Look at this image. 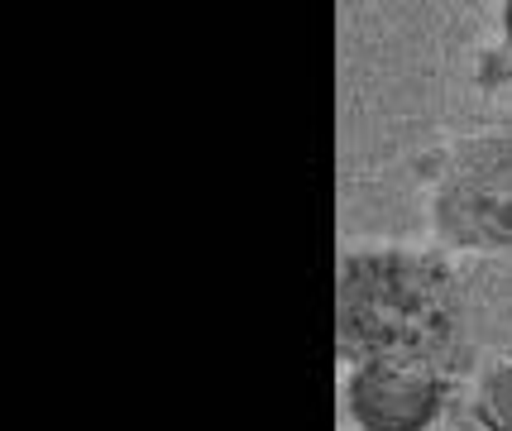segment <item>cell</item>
I'll use <instances>...</instances> for the list:
<instances>
[{"label": "cell", "mask_w": 512, "mask_h": 431, "mask_svg": "<svg viewBox=\"0 0 512 431\" xmlns=\"http://www.w3.org/2000/svg\"><path fill=\"white\" fill-rule=\"evenodd\" d=\"M503 34H508V44H512V0L503 5Z\"/></svg>", "instance_id": "cell-5"}, {"label": "cell", "mask_w": 512, "mask_h": 431, "mask_svg": "<svg viewBox=\"0 0 512 431\" xmlns=\"http://www.w3.org/2000/svg\"><path fill=\"white\" fill-rule=\"evenodd\" d=\"M335 355L350 364H407L460 374L469 364V317L455 273L431 254L350 250L340 254Z\"/></svg>", "instance_id": "cell-1"}, {"label": "cell", "mask_w": 512, "mask_h": 431, "mask_svg": "<svg viewBox=\"0 0 512 431\" xmlns=\"http://www.w3.org/2000/svg\"><path fill=\"white\" fill-rule=\"evenodd\" d=\"M431 221L455 250H512V130L465 139L450 154Z\"/></svg>", "instance_id": "cell-2"}, {"label": "cell", "mask_w": 512, "mask_h": 431, "mask_svg": "<svg viewBox=\"0 0 512 431\" xmlns=\"http://www.w3.org/2000/svg\"><path fill=\"white\" fill-rule=\"evenodd\" d=\"M446 403V379L407 364H355L345 408L364 431H426Z\"/></svg>", "instance_id": "cell-3"}, {"label": "cell", "mask_w": 512, "mask_h": 431, "mask_svg": "<svg viewBox=\"0 0 512 431\" xmlns=\"http://www.w3.org/2000/svg\"><path fill=\"white\" fill-rule=\"evenodd\" d=\"M474 417L484 431H512V364L498 360L474 384Z\"/></svg>", "instance_id": "cell-4"}]
</instances>
